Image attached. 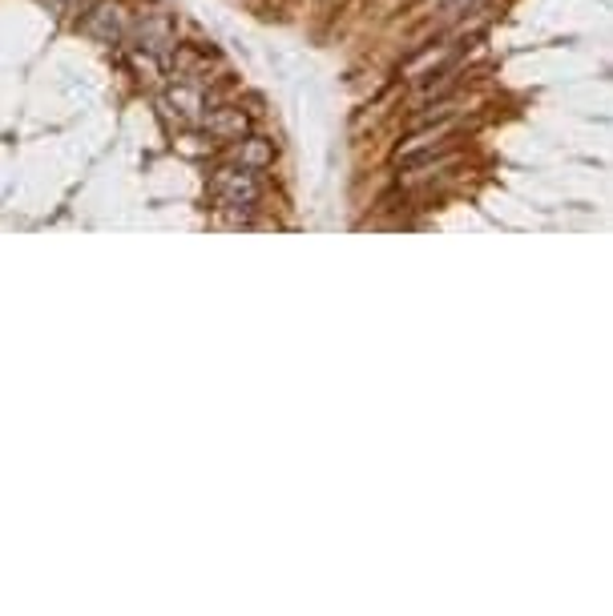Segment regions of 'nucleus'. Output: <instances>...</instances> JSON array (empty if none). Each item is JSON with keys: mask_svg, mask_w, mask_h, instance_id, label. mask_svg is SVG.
Returning <instances> with one entry per match:
<instances>
[{"mask_svg": "<svg viewBox=\"0 0 613 616\" xmlns=\"http://www.w3.org/2000/svg\"><path fill=\"white\" fill-rule=\"evenodd\" d=\"M211 197L218 202L223 214H235V222H247L251 210L263 197V178L254 166H242V161H230V166H218L211 173Z\"/></svg>", "mask_w": 613, "mask_h": 616, "instance_id": "1", "label": "nucleus"}, {"mask_svg": "<svg viewBox=\"0 0 613 616\" xmlns=\"http://www.w3.org/2000/svg\"><path fill=\"white\" fill-rule=\"evenodd\" d=\"M81 33L101 40V45H118V40L125 37V16H121L118 0H101V4H94V9L85 13V21H81Z\"/></svg>", "mask_w": 613, "mask_h": 616, "instance_id": "2", "label": "nucleus"}, {"mask_svg": "<svg viewBox=\"0 0 613 616\" xmlns=\"http://www.w3.org/2000/svg\"><path fill=\"white\" fill-rule=\"evenodd\" d=\"M247 130H251V118H247L239 106H214L206 109V118H202V133H206L211 142L235 145L247 137Z\"/></svg>", "mask_w": 613, "mask_h": 616, "instance_id": "3", "label": "nucleus"}, {"mask_svg": "<svg viewBox=\"0 0 613 616\" xmlns=\"http://www.w3.org/2000/svg\"><path fill=\"white\" fill-rule=\"evenodd\" d=\"M161 106L170 109V118H178V125H202L206 118V93L202 85H190V81H178L170 93H166V101Z\"/></svg>", "mask_w": 613, "mask_h": 616, "instance_id": "4", "label": "nucleus"}, {"mask_svg": "<svg viewBox=\"0 0 613 616\" xmlns=\"http://www.w3.org/2000/svg\"><path fill=\"white\" fill-rule=\"evenodd\" d=\"M137 40H142V49H149V53H166V49H173V25L166 16H146L137 25Z\"/></svg>", "mask_w": 613, "mask_h": 616, "instance_id": "5", "label": "nucleus"}, {"mask_svg": "<svg viewBox=\"0 0 613 616\" xmlns=\"http://www.w3.org/2000/svg\"><path fill=\"white\" fill-rule=\"evenodd\" d=\"M235 161L254 166V170H267L275 161V145L263 142V137H242V142H235Z\"/></svg>", "mask_w": 613, "mask_h": 616, "instance_id": "6", "label": "nucleus"}]
</instances>
